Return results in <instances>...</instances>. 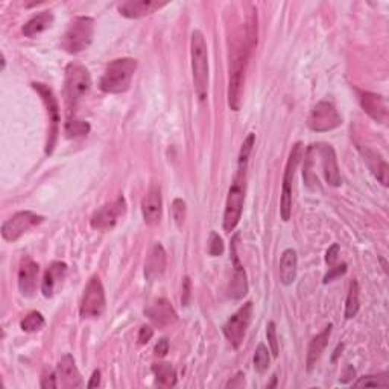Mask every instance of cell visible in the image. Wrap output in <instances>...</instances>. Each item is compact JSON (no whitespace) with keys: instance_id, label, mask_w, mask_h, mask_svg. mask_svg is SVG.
I'll return each instance as SVG.
<instances>
[{"instance_id":"6da1fadb","label":"cell","mask_w":389,"mask_h":389,"mask_svg":"<svg viewBox=\"0 0 389 389\" xmlns=\"http://www.w3.org/2000/svg\"><path fill=\"white\" fill-rule=\"evenodd\" d=\"M257 44V14H253L248 19V25L245 26V37L236 44L231 61H230V82H228V107L233 111H239L243 101V87L246 67L251 52Z\"/></svg>"},{"instance_id":"7a4b0ae2","label":"cell","mask_w":389,"mask_h":389,"mask_svg":"<svg viewBox=\"0 0 389 389\" xmlns=\"http://www.w3.org/2000/svg\"><path fill=\"white\" fill-rule=\"evenodd\" d=\"M246 169H248V161L238 160V171L230 186L226 211H223V231L226 233L234 231L242 218L246 193Z\"/></svg>"},{"instance_id":"3957f363","label":"cell","mask_w":389,"mask_h":389,"mask_svg":"<svg viewBox=\"0 0 389 389\" xmlns=\"http://www.w3.org/2000/svg\"><path fill=\"white\" fill-rule=\"evenodd\" d=\"M137 70V61L133 58H119L111 61L99 81V89L108 94H121L131 89Z\"/></svg>"},{"instance_id":"277c9868","label":"cell","mask_w":389,"mask_h":389,"mask_svg":"<svg viewBox=\"0 0 389 389\" xmlns=\"http://www.w3.org/2000/svg\"><path fill=\"white\" fill-rule=\"evenodd\" d=\"M192 75L196 96L206 101L208 93V47L201 31H193L191 37Z\"/></svg>"},{"instance_id":"5b68a950","label":"cell","mask_w":389,"mask_h":389,"mask_svg":"<svg viewBox=\"0 0 389 389\" xmlns=\"http://www.w3.org/2000/svg\"><path fill=\"white\" fill-rule=\"evenodd\" d=\"M91 89V76L89 69L79 63H69L64 72V91L69 110H75Z\"/></svg>"},{"instance_id":"8992f818","label":"cell","mask_w":389,"mask_h":389,"mask_svg":"<svg viewBox=\"0 0 389 389\" xmlns=\"http://www.w3.org/2000/svg\"><path fill=\"white\" fill-rule=\"evenodd\" d=\"M94 34V20L91 17H76L70 21L69 28L66 29L61 47L67 54H79L89 49V46L93 41Z\"/></svg>"},{"instance_id":"52a82bcc","label":"cell","mask_w":389,"mask_h":389,"mask_svg":"<svg viewBox=\"0 0 389 389\" xmlns=\"http://www.w3.org/2000/svg\"><path fill=\"white\" fill-rule=\"evenodd\" d=\"M32 89L39 93L41 98L44 107L47 110V116H49V131H47V141H46V154L51 156L58 141V134H60V105L55 98L52 89L41 82H32Z\"/></svg>"},{"instance_id":"ba28073f","label":"cell","mask_w":389,"mask_h":389,"mask_svg":"<svg viewBox=\"0 0 389 389\" xmlns=\"http://www.w3.org/2000/svg\"><path fill=\"white\" fill-rule=\"evenodd\" d=\"M107 308L103 285L98 276H93L84 289L79 305V315L82 320H98Z\"/></svg>"},{"instance_id":"9c48e42d","label":"cell","mask_w":389,"mask_h":389,"mask_svg":"<svg viewBox=\"0 0 389 389\" xmlns=\"http://www.w3.org/2000/svg\"><path fill=\"white\" fill-rule=\"evenodd\" d=\"M343 123V117L330 101L318 102L308 117V126L315 133L333 131Z\"/></svg>"},{"instance_id":"30bf717a","label":"cell","mask_w":389,"mask_h":389,"mask_svg":"<svg viewBox=\"0 0 389 389\" xmlns=\"http://www.w3.org/2000/svg\"><path fill=\"white\" fill-rule=\"evenodd\" d=\"M251 320H253V303L248 301L245 303L233 316H230L228 321L223 324L222 327L223 336L227 338V340L234 348H239L242 345L246 330H248L251 324Z\"/></svg>"},{"instance_id":"8fae6325","label":"cell","mask_w":389,"mask_h":389,"mask_svg":"<svg viewBox=\"0 0 389 389\" xmlns=\"http://www.w3.org/2000/svg\"><path fill=\"white\" fill-rule=\"evenodd\" d=\"M301 151L303 145L295 143L289 154V160L285 169V176H283V188H281V199H280V215L281 219L288 222L292 215V181H293V175H295L297 166L301 160Z\"/></svg>"},{"instance_id":"7c38bea8","label":"cell","mask_w":389,"mask_h":389,"mask_svg":"<svg viewBox=\"0 0 389 389\" xmlns=\"http://www.w3.org/2000/svg\"><path fill=\"white\" fill-rule=\"evenodd\" d=\"M44 222V216L34 213V211L25 210L19 211L13 218H9L2 226V238L6 242H17L23 234H26L32 228Z\"/></svg>"},{"instance_id":"4fadbf2b","label":"cell","mask_w":389,"mask_h":389,"mask_svg":"<svg viewBox=\"0 0 389 389\" xmlns=\"http://www.w3.org/2000/svg\"><path fill=\"white\" fill-rule=\"evenodd\" d=\"M125 213H126V201L123 196H119L116 198L113 203L105 204L99 210L94 211L90 219V226L91 228L99 230V231L113 230L117 226V222L123 218Z\"/></svg>"},{"instance_id":"5bb4252c","label":"cell","mask_w":389,"mask_h":389,"mask_svg":"<svg viewBox=\"0 0 389 389\" xmlns=\"http://www.w3.org/2000/svg\"><path fill=\"white\" fill-rule=\"evenodd\" d=\"M141 215L149 227H157L163 218V198L158 186H152L141 201Z\"/></svg>"},{"instance_id":"9a60e30c","label":"cell","mask_w":389,"mask_h":389,"mask_svg":"<svg viewBox=\"0 0 389 389\" xmlns=\"http://www.w3.org/2000/svg\"><path fill=\"white\" fill-rule=\"evenodd\" d=\"M239 241V234H236L231 242V257H233V277L230 283V297L234 300H241L248 292V281H246L245 269L239 261L238 250H236V243Z\"/></svg>"},{"instance_id":"2e32d148","label":"cell","mask_w":389,"mask_h":389,"mask_svg":"<svg viewBox=\"0 0 389 389\" xmlns=\"http://www.w3.org/2000/svg\"><path fill=\"white\" fill-rule=\"evenodd\" d=\"M315 151L318 152V154H320L323 173H324V178H325L327 184L332 186V187H339L340 183H343V178H340L335 149L332 148V145L320 143V145H315Z\"/></svg>"},{"instance_id":"e0dca14e","label":"cell","mask_w":389,"mask_h":389,"mask_svg":"<svg viewBox=\"0 0 389 389\" xmlns=\"http://www.w3.org/2000/svg\"><path fill=\"white\" fill-rule=\"evenodd\" d=\"M39 263L34 262L32 258H25L20 263L19 269V291L23 297L32 298L39 288Z\"/></svg>"},{"instance_id":"ac0fdd59","label":"cell","mask_w":389,"mask_h":389,"mask_svg":"<svg viewBox=\"0 0 389 389\" xmlns=\"http://www.w3.org/2000/svg\"><path fill=\"white\" fill-rule=\"evenodd\" d=\"M166 5L168 2H157V0H128L117 6V9L119 14L126 19H141L157 13Z\"/></svg>"},{"instance_id":"d6986e66","label":"cell","mask_w":389,"mask_h":389,"mask_svg":"<svg viewBox=\"0 0 389 389\" xmlns=\"http://www.w3.org/2000/svg\"><path fill=\"white\" fill-rule=\"evenodd\" d=\"M145 313L151 323L160 328L169 327L178 320V315H176L175 309L172 308L171 301H168L166 298H158L154 303H151Z\"/></svg>"},{"instance_id":"ffe728a7","label":"cell","mask_w":389,"mask_h":389,"mask_svg":"<svg viewBox=\"0 0 389 389\" xmlns=\"http://www.w3.org/2000/svg\"><path fill=\"white\" fill-rule=\"evenodd\" d=\"M55 373H56L58 386H61L64 389L82 386V377L76 368V363L72 355H64L61 358Z\"/></svg>"},{"instance_id":"44dd1931","label":"cell","mask_w":389,"mask_h":389,"mask_svg":"<svg viewBox=\"0 0 389 389\" xmlns=\"http://www.w3.org/2000/svg\"><path fill=\"white\" fill-rule=\"evenodd\" d=\"M359 102L362 110L367 113L373 121L385 123L388 119V108L383 96L371 91H359Z\"/></svg>"},{"instance_id":"7402d4cb","label":"cell","mask_w":389,"mask_h":389,"mask_svg":"<svg viewBox=\"0 0 389 389\" xmlns=\"http://www.w3.org/2000/svg\"><path fill=\"white\" fill-rule=\"evenodd\" d=\"M67 274V265L64 262H52L46 269L41 281V292L46 298H52L56 289L61 286Z\"/></svg>"},{"instance_id":"603a6c76","label":"cell","mask_w":389,"mask_h":389,"mask_svg":"<svg viewBox=\"0 0 389 389\" xmlns=\"http://www.w3.org/2000/svg\"><path fill=\"white\" fill-rule=\"evenodd\" d=\"M166 251H164L161 243H156L149 251V256L145 263V278L148 281L160 280L166 271Z\"/></svg>"},{"instance_id":"cb8c5ba5","label":"cell","mask_w":389,"mask_h":389,"mask_svg":"<svg viewBox=\"0 0 389 389\" xmlns=\"http://www.w3.org/2000/svg\"><path fill=\"white\" fill-rule=\"evenodd\" d=\"M332 328L333 325L328 324L321 333H318L309 344L308 348V358H305V365H308V371H312L315 368L316 362L320 360V358L323 356V353L328 344L330 335H332Z\"/></svg>"},{"instance_id":"d4e9b609","label":"cell","mask_w":389,"mask_h":389,"mask_svg":"<svg viewBox=\"0 0 389 389\" xmlns=\"http://www.w3.org/2000/svg\"><path fill=\"white\" fill-rule=\"evenodd\" d=\"M297 266H298V257L295 250L289 248L281 254L280 269H278L281 285L291 286L292 283L297 280Z\"/></svg>"},{"instance_id":"484cf974","label":"cell","mask_w":389,"mask_h":389,"mask_svg":"<svg viewBox=\"0 0 389 389\" xmlns=\"http://www.w3.org/2000/svg\"><path fill=\"white\" fill-rule=\"evenodd\" d=\"M359 151L362 152L363 160L367 161L368 168H370V171L374 173L375 178L382 183V186L386 187V186H388V181H389V176H388L389 168H388L386 161H385L382 157L377 156L374 151H371V149H368V148H365V149H363L362 146H359Z\"/></svg>"},{"instance_id":"4316f807","label":"cell","mask_w":389,"mask_h":389,"mask_svg":"<svg viewBox=\"0 0 389 389\" xmlns=\"http://www.w3.org/2000/svg\"><path fill=\"white\" fill-rule=\"evenodd\" d=\"M52 25H54V14L51 13V11H41L40 14L34 16L25 23L21 32L25 37H35V35L49 29Z\"/></svg>"},{"instance_id":"83f0119b","label":"cell","mask_w":389,"mask_h":389,"mask_svg":"<svg viewBox=\"0 0 389 389\" xmlns=\"http://www.w3.org/2000/svg\"><path fill=\"white\" fill-rule=\"evenodd\" d=\"M152 374L156 377L157 385L163 388H172L176 385V371L168 362H158L152 365Z\"/></svg>"},{"instance_id":"f1b7e54d","label":"cell","mask_w":389,"mask_h":389,"mask_svg":"<svg viewBox=\"0 0 389 389\" xmlns=\"http://www.w3.org/2000/svg\"><path fill=\"white\" fill-rule=\"evenodd\" d=\"M64 133L67 138H76V137H84L90 133V123L86 121L76 119L74 116H69V119L64 123Z\"/></svg>"},{"instance_id":"f546056e","label":"cell","mask_w":389,"mask_h":389,"mask_svg":"<svg viewBox=\"0 0 389 389\" xmlns=\"http://www.w3.org/2000/svg\"><path fill=\"white\" fill-rule=\"evenodd\" d=\"M360 308V301H359V285L356 280H353L350 283V291L347 295V301H345V318L347 320H351V318H355L359 312Z\"/></svg>"},{"instance_id":"4dcf8cb0","label":"cell","mask_w":389,"mask_h":389,"mask_svg":"<svg viewBox=\"0 0 389 389\" xmlns=\"http://www.w3.org/2000/svg\"><path fill=\"white\" fill-rule=\"evenodd\" d=\"M44 324H46L44 316L40 312H31L25 318H23L21 323H20V327H21L23 332L34 333V332H39V330H41L44 327Z\"/></svg>"},{"instance_id":"1f68e13d","label":"cell","mask_w":389,"mask_h":389,"mask_svg":"<svg viewBox=\"0 0 389 389\" xmlns=\"http://www.w3.org/2000/svg\"><path fill=\"white\" fill-rule=\"evenodd\" d=\"M356 388H388L389 386V374H377V375H363L355 383Z\"/></svg>"},{"instance_id":"d6a6232c","label":"cell","mask_w":389,"mask_h":389,"mask_svg":"<svg viewBox=\"0 0 389 389\" xmlns=\"http://www.w3.org/2000/svg\"><path fill=\"white\" fill-rule=\"evenodd\" d=\"M269 362H271V358H269L268 347L265 344H258L254 355V370L258 374H263L269 368Z\"/></svg>"},{"instance_id":"836d02e7","label":"cell","mask_w":389,"mask_h":389,"mask_svg":"<svg viewBox=\"0 0 389 389\" xmlns=\"http://www.w3.org/2000/svg\"><path fill=\"white\" fill-rule=\"evenodd\" d=\"M207 251L211 257H218L222 256L223 251H226V245H223V241L221 236L216 231L210 233L208 238V245H207Z\"/></svg>"},{"instance_id":"e575fe53","label":"cell","mask_w":389,"mask_h":389,"mask_svg":"<svg viewBox=\"0 0 389 389\" xmlns=\"http://www.w3.org/2000/svg\"><path fill=\"white\" fill-rule=\"evenodd\" d=\"M172 218L176 223V227H181L186 219V203L184 199L176 198L172 203Z\"/></svg>"},{"instance_id":"d590c367","label":"cell","mask_w":389,"mask_h":389,"mask_svg":"<svg viewBox=\"0 0 389 389\" xmlns=\"http://www.w3.org/2000/svg\"><path fill=\"white\" fill-rule=\"evenodd\" d=\"M266 338H268V344L271 347V353L273 356H278V339H277V327L274 321H269L266 325Z\"/></svg>"},{"instance_id":"8d00e7d4","label":"cell","mask_w":389,"mask_h":389,"mask_svg":"<svg viewBox=\"0 0 389 389\" xmlns=\"http://www.w3.org/2000/svg\"><path fill=\"white\" fill-rule=\"evenodd\" d=\"M152 336H154V330H152L151 325H143L140 328V332H138V344L140 345H146L149 340L152 339Z\"/></svg>"},{"instance_id":"74e56055","label":"cell","mask_w":389,"mask_h":389,"mask_svg":"<svg viewBox=\"0 0 389 389\" xmlns=\"http://www.w3.org/2000/svg\"><path fill=\"white\" fill-rule=\"evenodd\" d=\"M347 273V265L343 263L340 266H336V268H332L328 271V274H325L324 277V283H328V281H333L335 278L344 276Z\"/></svg>"},{"instance_id":"f35d334b","label":"cell","mask_w":389,"mask_h":389,"mask_svg":"<svg viewBox=\"0 0 389 389\" xmlns=\"http://www.w3.org/2000/svg\"><path fill=\"white\" fill-rule=\"evenodd\" d=\"M41 388H44V389H47V388H49V389H55V388H58V380H56V373H54V371H49V374H44L43 377H41Z\"/></svg>"},{"instance_id":"ab89813d","label":"cell","mask_w":389,"mask_h":389,"mask_svg":"<svg viewBox=\"0 0 389 389\" xmlns=\"http://www.w3.org/2000/svg\"><path fill=\"white\" fill-rule=\"evenodd\" d=\"M191 291H192L191 278L184 277V280H183V295H181V301H183L184 305H187L188 300H191Z\"/></svg>"},{"instance_id":"60d3db41","label":"cell","mask_w":389,"mask_h":389,"mask_svg":"<svg viewBox=\"0 0 389 389\" xmlns=\"http://www.w3.org/2000/svg\"><path fill=\"white\" fill-rule=\"evenodd\" d=\"M156 356L158 358H163V356H166L168 355V351H169V340L166 338H163L158 340V344L156 345Z\"/></svg>"},{"instance_id":"b9f144b4","label":"cell","mask_w":389,"mask_h":389,"mask_svg":"<svg viewBox=\"0 0 389 389\" xmlns=\"http://www.w3.org/2000/svg\"><path fill=\"white\" fill-rule=\"evenodd\" d=\"M338 253H339V246L338 245L330 246L327 254H325V262L328 265H333L336 262V258H338Z\"/></svg>"},{"instance_id":"7bdbcfd3","label":"cell","mask_w":389,"mask_h":389,"mask_svg":"<svg viewBox=\"0 0 389 389\" xmlns=\"http://www.w3.org/2000/svg\"><path fill=\"white\" fill-rule=\"evenodd\" d=\"M243 385H245V375L242 373H239L233 380H230L227 383V388H242Z\"/></svg>"},{"instance_id":"ee69618b","label":"cell","mask_w":389,"mask_h":389,"mask_svg":"<svg viewBox=\"0 0 389 389\" xmlns=\"http://www.w3.org/2000/svg\"><path fill=\"white\" fill-rule=\"evenodd\" d=\"M101 385V371L96 370V371H93L91 374V379L90 382L87 383V388H96Z\"/></svg>"}]
</instances>
